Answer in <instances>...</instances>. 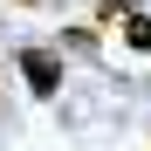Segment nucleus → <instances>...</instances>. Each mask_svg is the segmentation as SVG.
Listing matches in <instances>:
<instances>
[{
  "mask_svg": "<svg viewBox=\"0 0 151 151\" xmlns=\"http://www.w3.org/2000/svg\"><path fill=\"white\" fill-rule=\"evenodd\" d=\"M21 76H28L35 96H55V89H62V62L48 55V48H28V55H21Z\"/></svg>",
  "mask_w": 151,
  "mask_h": 151,
  "instance_id": "1",
  "label": "nucleus"
},
{
  "mask_svg": "<svg viewBox=\"0 0 151 151\" xmlns=\"http://www.w3.org/2000/svg\"><path fill=\"white\" fill-rule=\"evenodd\" d=\"M124 41H131L137 55H151V14H124Z\"/></svg>",
  "mask_w": 151,
  "mask_h": 151,
  "instance_id": "2",
  "label": "nucleus"
},
{
  "mask_svg": "<svg viewBox=\"0 0 151 151\" xmlns=\"http://www.w3.org/2000/svg\"><path fill=\"white\" fill-rule=\"evenodd\" d=\"M96 7H103V14H131V0H96Z\"/></svg>",
  "mask_w": 151,
  "mask_h": 151,
  "instance_id": "3",
  "label": "nucleus"
},
{
  "mask_svg": "<svg viewBox=\"0 0 151 151\" xmlns=\"http://www.w3.org/2000/svg\"><path fill=\"white\" fill-rule=\"evenodd\" d=\"M21 7H35V0H21Z\"/></svg>",
  "mask_w": 151,
  "mask_h": 151,
  "instance_id": "4",
  "label": "nucleus"
}]
</instances>
